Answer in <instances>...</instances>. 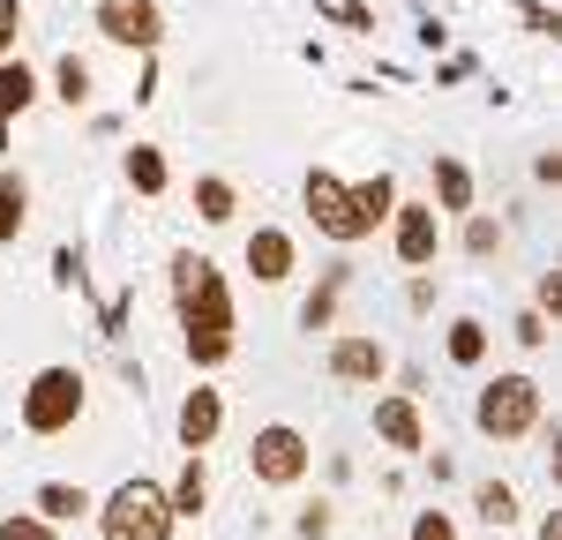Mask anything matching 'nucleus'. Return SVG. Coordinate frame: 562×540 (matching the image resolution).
<instances>
[{
	"label": "nucleus",
	"mask_w": 562,
	"mask_h": 540,
	"mask_svg": "<svg viewBox=\"0 0 562 540\" xmlns=\"http://www.w3.org/2000/svg\"><path fill=\"white\" fill-rule=\"evenodd\" d=\"M173 301H180V346L195 368H225L240 346V315H233V285L211 256L180 248L173 256Z\"/></svg>",
	"instance_id": "1"
},
{
	"label": "nucleus",
	"mask_w": 562,
	"mask_h": 540,
	"mask_svg": "<svg viewBox=\"0 0 562 540\" xmlns=\"http://www.w3.org/2000/svg\"><path fill=\"white\" fill-rule=\"evenodd\" d=\"M90 518H98V540H173V526H180L158 481H121Z\"/></svg>",
	"instance_id": "2"
},
{
	"label": "nucleus",
	"mask_w": 562,
	"mask_h": 540,
	"mask_svg": "<svg viewBox=\"0 0 562 540\" xmlns=\"http://www.w3.org/2000/svg\"><path fill=\"white\" fill-rule=\"evenodd\" d=\"M540 413H548V405H540V383H532V375H495L473 405L480 436H495V443H525V436L540 428Z\"/></svg>",
	"instance_id": "3"
},
{
	"label": "nucleus",
	"mask_w": 562,
	"mask_h": 540,
	"mask_svg": "<svg viewBox=\"0 0 562 540\" xmlns=\"http://www.w3.org/2000/svg\"><path fill=\"white\" fill-rule=\"evenodd\" d=\"M83 368H38L31 375V391H23V428L31 436H60V428H76L83 420Z\"/></svg>",
	"instance_id": "4"
},
{
	"label": "nucleus",
	"mask_w": 562,
	"mask_h": 540,
	"mask_svg": "<svg viewBox=\"0 0 562 540\" xmlns=\"http://www.w3.org/2000/svg\"><path fill=\"white\" fill-rule=\"evenodd\" d=\"M248 465H256L262 488H293V481H307L315 450H307V436L293 420H270V428H256V443H248Z\"/></svg>",
	"instance_id": "5"
},
{
	"label": "nucleus",
	"mask_w": 562,
	"mask_h": 540,
	"mask_svg": "<svg viewBox=\"0 0 562 540\" xmlns=\"http://www.w3.org/2000/svg\"><path fill=\"white\" fill-rule=\"evenodd\" d=\"M301 195H307V218H315V233H330L338 248L368 240V225H360V211H352V188H346L338 173H323V166H315Z\"/></svg>",
	"instance_id": "6"
},
{
	"label": "nucleus",
	"mask_w": 562,
	"mask_h": 540,
	"mask_svg": "<svg viewBox=\"0 0 562 540\" xmlns=\"http://www.w3.org/2000/svg\"><path fill=\"white\" fill-rule=\"evenodd\" d=\"M98 38L128 45V53H158L166 15H158V0H98Z\"/></svg>",
	"instance_id": "7"
},
{
	"label": "nucleus",
	"mask_w": 562,
	"mask_h": 540,
	"mask_svg": "<svg viewBox=\"0 0 562 540\" xmlns=\"http://www.w3.org/2000/svg\"><path fill=\"white\" fill-rule=\"evenodd\" d=\"M390 248H397V263H405V270H428L435 248H442V218H435V203H397V211H390Z\"/></svg>",
	"instance_id": "8"
},
{
	"label": "nucleus",
	"mask_w": 562,
	"mask_h": 540,
	"mask_svg": "<svg viewBox=\"0 0 562 540\" xmlns=\"http://www.w3.org/2000/svg\"><path fill=\"white\" fill-rule=\"evenodd\" d=\"M330 375H338V383H352V391H375V383L390 375V353L375 346V338H360V330H346V338L330 346Z\"/></svg>",
	"instance_id": "9"
},
{
	"label": "nucleus",
	"mask_w": 562,
	"mask_h": 540,
	"mask_svg": "<svg viewBox=\"0 0 562 540\" xmlns=\"http://www.w3.org/2000/svg\"><path fill=\"white\" fill-rule=\"evenodd\" d=\"M180 450H211L217 428H225V391H211V383H195L188 398H180Z\"/></svg>",
	"instance_id": "10"
},
{
	"label": "nucleus",
	"mask_w": 562,
	"mask_h": 540,
	"mask_svg": "<svg viewBox=\"0 0 562 540\" xmlns=\"http://www.w3.org/2000/svg\"><path fill=\"white\" fill-rule=\"evenodd\" d=\"M293 233H278V225H256L248 233V270H256V285H285L293 278Z\"/></svg>",
	"instance_id": "11"
},
{
	"label": "nucleus",
	"mask_w": 562,
	"mask_h": 540,
	"mask_svg": "<svg viewBox=\"0 0 562 540\" xmlns=\"http://www.w3.org/2000/svg\"><path fill=\"white\" fill-rule=\"evenodd\" d=\"M375 436H383L390 450H405V458L428 450V428H420V405H413V398H383V405H375Z\"/></svg>",
	"instance_id": "12"
},
{
	"label": "nucleus",
	"mask_w": 562,
	"mask_h": 540,
	"mask_svg": "<svg viewBox=\"0 0 562 540\" xmlns=\"http://www.w3.org/2000/svg\"><path fill=\"white\" fill-rule=\"evenodd\" d=\"M31 510H38L45 526H76V518H90L98 503H90V488H76V481H45V488L31 495Z\"/></svg>",
	"instance_id": "13"
},
{
	"label": "nucleus",
	"mask_w": 562,
	"mask_h": 540,
	"mask_svg": "<svg viewBox=\"0 0 562 540\" xmlns=\"http://www.w3.org/2000/svg\"><path fill=\"white\" fill-rule=\"evenodd\" d=\"M31 98H38V76H31L23 60H0V150H8V121H15Z\"/></svg>",
	"instance_id": "14"
},
{
	"label": "nucleus",
	"mask_w": 562,
	"mask_h": 540,
	"mask_svg": "<svg viewBox=\"0 0 562 540\" xmlns=\"http://www.w3.org/2000/svg\"><path fill=\"white\" fill-rule=\"evenodd\" d=\"M166 503H173V518H195V510L211 503V473H203V450H188V465H180V481L166 488Z\"/></svg>",
	"instance_id": "15"
},
{
	"label": "nucleus",
	"mask_w": 562,
	"mask_h": 540,
	"mask_svg": "<svg viewBox=\"0 0 562 540\" xmlns=\"http://www.w3.org/2000/svg\"><path fill=\"white\" fill-rule=\"evenodd\" d=\"M352 211H360V225L375 233V225H390V211H397V180L375 173V180H352Z\"/></svg>",
	"instance_id": "16"
},
{
	"label": "nucleus",
	"mask_w": 562,
	"mask_h": 540,
	"mask_svg": "<svg viewBox=\"0 0 562 540\" xmlns=\"http://www.w3.org/2000/svg\"><path fill=\"white\" fill-rule=\"evenodd\" d=\"M233 211H240V188H233L225 173L195 180V218H203V225H233Z\"/></svg>",
	"instance_id": "17"
},
{
	"label": "nucleus",
	"mask_w": 562,
	"mask_h": 540,
	"mask_svg": "<svg viewBox=\"0 0 562 540\" xmlns=\"http://www.w3.org/2000/svg\"><path fill=\"white\" fill-rule=\"evenodd\" d=\"M166 180H173L166 150H158V143H135V150H128V188H135V195H166Z\"/></svg>",
	"instance_id": "18"
},
{
	"label": "nucleus",
	"mask_w": 562,
	"mask_h": 540,
	"mask_svg": "<svg viewBox=\"0 0 562 540\" xmlns=\"http://www.w3.org/2000/svg\"><path fill=\"white\" fill-rule=\"evenodd\" d=\"M435 195H442V211H473V173L458 166V158H435Z\"/></svg>",
	"instance_id": "19"
},
{
	"label": "nucleus",
	"mask_w": 562,
	"mask_h": 540,
	"mask_svg": "<svg viewBox=\"0 0 562 540\" xmlns=\"http://www.w3.org/2000/svg\"><path fill=\"white\" fill-rule=\"evenodd\" d=\"M23 211H31L23 173H0V240H15V233H23Z\"/></svg>",
	"instance_id": "20"
},
{
	"label": "nucleus",
	"mask_w": 562,
	"mask_h": 540,
	"mask_svg": "<svg viewBox=\"0 0 562 540\" xmlns=\"http://www.w3.org/2000/svg\"><path fill=\"white\" fill-rule=\"evenodd\" d=\"M473 510L487 518V526H510V518H518V495H510V481H480V488H473Z\"/></svg>",
	"instance_id": "21"
},
{
	"label": "nucleus",
	"mask_w": 562,
	"mask_h": 540,
	"mask_svg": "<svg viewBox=\"0 0 562 540\" xmlns=\"http://www.w3.org/2000/svg\"><path fill=\"white\" fill-rule=\"evenodd\" d=\"M450 360H458V368H480V360H487V323H473V315L450 323Z\"/></svg>",
	"instance_id": "22"
},
{
	"label": "nucleus",
	"mask_w": 562,
	"mask_h": 540,
	"mask_svg": "<svg viewBox=\"0 0 562 540\" xmlns=\"http://www.w3.org/2000/svg\"><path fill=\"white\" fill-rule=\"evenodd\" d=\"M338 293H346V270H330V278H323V285L307 293V308H301V323H307V330H323V323H330V308H338Z\"/></svg>",
	"instance_id": "23"
},
{
	"label": "nucleus",
	"mask_w": 562,
	"mask_h": 540,
	"mask_svg": "<svg viewBox=\"0 0 562 540\" xmlns=\"http://www.w3.org/2000/svg\"><path fill=\"white\" fill-rule=\"evenodd\" d=\"M53 90H60L68 105H83V98H90V68H83V60H76V53H68V60L53 68Z\"/></svg>",
	"instance_id": "24"
},
{
	"label": "nucleus",
	"mask_w": 562,
	"mask_h": 540,
	"mask_svg": "<svg viewBox=\"0 0 562 540\" xmlns=\"http://www.w3.org/2000/svg\"><path fill=\"white\" fill-rule=\"evenodd\" d=\"M0 540H53V526H45L38 510H8L0 518Z\"/></svg>",
	"instance_id": "25"
},
{
	"label": "nucleus",
	"mask_w": 562,
	"mask_h": 540,
	"mask_svg": "<svg viewBox=\"0 0 562 540\" xmlns=\"http://www.w3.org/2000/svg\"><path fill=\"white\" fill-rule=\"evenodd\" d=\"M413 540H458V518L450 510H420L413 518Z\"/></svg>",
	"instance_id": "26"
},
{
	"label": "nucleus",
	"mask_w": 562,
	"mask_h": 540,
	"mask_svg": "<svg viewBox=\"0 0 562 540\" xmlns=\"http://www.w3.org/2000/svg\"><path fill=\"white\" fill-rule=\"evenodd\" d=\"M330 526H338V503H307L301 510V540H323Z\"/></svg>",
	"instance_id": "27"
},
{
	"label": "nucleus",
	"mask_w": 562,
	"mask_h": 540,
	"mask_svg": "<svg viewBox=\"0 0 562 540\" xmlns=\"http://www.w3.org/2000/svg\"><path fill=\"white\" fill-rule=\"evenodd\" d=\"M510 338H518V346H548V315H540V308H525L518 323H510Z\"/></svg>",
	"instance_id": "28"
},
{
	"label": "nucleus",
	"mask_w": 562,
	"mask_h": 540,
	"mask_svg": "<svg viewBox=\"0 0 562 540\" xmlns=\"http://www.w3.org/2000/svg\"><path fill=\"white\" fill-rule=\"evenodd\" d=\"M465 248H473V256H495V248H503V233H495L487 218H465Z\"/></svg>",
	"instance_id": "29"
},
{
	"label": "nucleus",
	"mask_w": 562,
	"mask_h": 540,
	"mask_svg": "<svg viewBox=\"0 0 562 540\" xmlns=\"http://www.w3.org/2000/svg\"><path fill=\"white\" fill-rule=\"evenodd\" d=\"M15 31H23V0H0V60L15 53Z\"/></svg>",
	"instance_id": "30"
},
{
	"label": "nucleus",
	"mask_w": 562,
	"mask_h": 540,
	"mask_svg": "<svg viewBox=\"0 0 562 540\" xmlns=\"http://www.w3.org/2000/svg\"><path fill=\"white\" fill-rule=\"evenodd\" d=\"M532 308H540V315H562V278H555V270L532 285Z\"/></svg>",
	"instance_id": "31"
},
{
	"label": "nucleus",
	"mask_w": 562,
	"mask_h": 540,
	"mask_svg": "<svg viewBox=\"0 0 562 540\" xmlns=\"http://www.w3.org/2000/svg\"><path fill=\"white\" fill-rule=\"evenodd\" d=\"M540 540H562V518H540Z\"/></svg>",
	"instance_id": "32"
}]
</instances>
